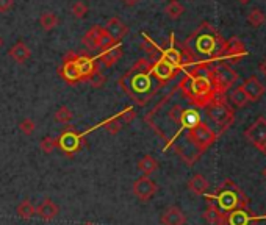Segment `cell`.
Wrapping results in <instances>:
<instances>
[{
	"mask_svg": "<svg viewBox=\"0 0 266 225\" xmlns=\"http://www.w3.org/2000/svg\"><path fill=\"white\" fill-rule=\"evenodd\" d=\"M132 191L136 199H139L141 202H147L158 193V186L152 178H149L147 175H143L135 180Z\"/></svg>",
	"mask_w": 266,
	"mask_h": 225,
	"instance_id": "cell-12",
	"label": "cell"
},
{
	"mask_svg": "<svg viewBox=\"0 0 266 225\" xmlns=\"http://www.w3.org/2000/svg\"><path fill=\"white\" fill-rule=\"evenodd\" d=\"M14 7V0H0V13H8Z\"/></svg>",
	"mask_w": 266,
	"mask_h": 225,
	"instance_id": "cell-38",
	"label": "cell"
},
{
	"mask_svg": "<svg viewBox=\"0 0 266 225\" xmlns=\"http://www.w3.org/2000/svg\"><path fill=\"white\" fill-rule=\"evenodd\" d=\"M177 72H179V69H175L174 66H171L169 63H166L162 58H157L155 61L150 63V73H152V77L158 82L160 86H163L168 82H171L177 75Z\"/></svg>",
	"mask_w": 266,
	"mask_h": 225,
	"instance_id": "cell-11",
	"label": "cell"
},
{
	"mask_svg": "<svg viewBox=\"0 0 266 225\" xmlns=\"http://www.w3.org/2000/svg\"><path fill=\"white\" fill-rule=\"evenodd\" d=\"M186 186H188V190H189L193 194H196V196H205V194L208 193V188H210L207 178H205L204 175H201V174L193 175V177L188 180Z\"/></svg>",
	"mask_w": 266,
	"mask_h": 225,
	"instance_id": "cell-22",
	"label": "cell"
},
{
	"mask_svg": "<svg viewBox=\"0 0 266 225\" xmlns=\"http://www.w3.org/2000/svg\"><path fill=\"white\" fill-rule=\"evenodd\" d=\"M165 13L169 19L177 21V19L182 17V14L185 13V7L180 2H177V0H171V2L165 7Z\"/></svg>",
	"mask_w": 266,
	"mask_h": 225,
	"instance_id": "cell-29",
	"label": "cell"
},
{
	"mask_svg": "<svg viewBox=\"0 0 266 225\" xmlns=\"http://www.w3.org/2000/svg\"><path fill=\"white\" fill-rule=\"evenodd\" d=\"M213 225H225V219L222 217V219H219V220H218L216 223H213Z\"/></svg>",
	"mask_w": 266,
	"mask_h": 225,
	"instance_id": "cell-41",
	"label": "cell"
},
{
	"mask_svg": "<svg viewBox=\"0 0 266 225\" xmlns=\"http://www.w3.org/2000/svg\"><path fill=\"white\" fill-rule=\"evenodd\" d=\"M154 80L155 79L150 73V63L147 60H138L136 64L129 72H126V75L121 79L119 83L122 89L126 91L138 105L143 106L160 88V85H154Z\"/></svg>",
	"mask_w": 266,
	"mask_h": 225,
	"instance_id": "cell-2",
	"label": "cell"
},
{
	"mask_svg": "<svg viewBox=\"0 0 266 225\" xmlns=\"http://www.w3.org/2000/svg\"><path fill=\"white\" fill-rule=\"evenodd\" d=\"M58 147V139L53 136H44L40 142V148L44 154H52Z\"/></svg>",
	"mask_w": 266,
	"mask_h": 225,
	"instance_id": "cell-33",
	"label": "cell"
},
{
	"mask_svg": "<svg viewBox=\"0 0 266 225\" xmlns=\"http://www.w3.org/2000/svg\"><path fill=\"white\" fill-rule=\"evenodd\" d=\"M136 166H138V169L144 175H150V174H154V172L158 171V161L152 155H144L143 158L138 161Z\"/></svg>",
	"mask_w": 266,
	"mask_h": 225,
	"instance_id": "cell-25",
	"label": "cell"
},
{
	"mask_svg": "<svg viewBox=\"0 0 266 225\" xmlns=\"http://www.w3.org/2000/svg\"><path fill=\"white\" fill-rule=\"evenodd\" d=\"M205 109H207V115L210 116V119L219 127L221 133L225 131L230 127V124L235 121L234 111L230 108V105L224 100V96H218L215 100L210 102L205 106Z\"/></svg>",
	"mask_w": 266,
	"mask_h": 225,
	"instance_id": "cell-5",
	"label": "cell"
},
{
	"mask_svg": "<svg viewBox=\"0 0 266 225\" xmlns=\"http://www.w3.org/2000/svg\"><path fill=\"white\" fill-rule=\"evenodd\" d=\"M247 55V50H246V46L243 44V41L240 38L234 36L230 38V40L224 41L221 49H219V53H218V61H222L225 64H238L244 56Z\"/></svg>",
	"mask_w": 266,
	"mask_h": 225,
	"instance_id": "cell-7",
	"label": "cell"
},
{
	"mask_svg": "<svg viewBox=\"0 0 266 225\" xmlns=\"http://www.w3.org/2000/svg\"><path fill=\"white\" fill-rule=\"evenodd\" d=\"M8 55H10V58L14 60L17 64H24L31 58V50L25 43L19 41L8 50Z\"/></svg>",
	"mask_w": 266,
	"mask_h": 225,
	"instance_id": "cell-20",
	"label": "cell"
},
{
	"mask_svg": "<svg viewBox=\"0 0 266 225\" xmlns=\"http://www.w3.org/2000/svg\"><path fill=\"white\" fill-rule=\"evenodd\" d=\"M264 219H266V213H264Z\"/></svg>",
	"mask_w": 266,
	"mask_h": 225,
	"instance_id": "cell-46",
	"label": "cell"
},
{
	"mask_svg": "<svg viewBox=\"0 0 266 225\" xmlns=\"http://www.w3.org/2000/svg\"><path fill=\"white\" fill-rule=\"evenodd\" d=\"M77 66H79V70H80V75H82V82H86V83L97 70H100L97 58H94V56L90 55L88 52H79L77 53Z\"/></svg>",
	"mask_w": 266,
	"mask_h": 225,
	"instance_id": "cell-13",
	"label": "cell"
},
{
	"mask_svg": "<svg viewBox=\"0 0 266 225\" xmlns=\"http://www.w3.org/2000/svg\"><path fill=\"white\" fill-rule=\"evenodd\" d=\"M60 214V208L55 202H52L50 199H46L40 203L36 208V216H40L43 220H52Z\"/></svg>",
	"mask_w": 266,
	"mask_h": 225,
	"instance_id": "cell-21",
	"label": "cell"
},
{
	"mask_svg": "<svg viewBox=\"0 0 266 225\" xmlns=\"http://www.w3.org/2000/svg\"><path fill=\"white\" fill-rule=\"evenodd\" d=\"M205 199L207 202L215 203L224 214L235 211V210H241V208H249V197H247L243 193L241 188L230 178L224 180L218 186L216 193L211 196H207Z\"/></svg>",
	"mask_w": 266,
	"mask_h": 225,
	"instance_id": "cell-4",
	"label": "cell"
},
{
	"mask_svg": "<svg viewBox=\"0 0 266 225\" xmlns=\"http://www.w3.org/2000/svg\"><path fill=\"white\" fill-rule=\"evenodd\" d=\"M40 25L44 31H52L60 25V17L53 11H44L40 16Z\"/></svg>",
	"mask_w": 266,
	"mask_h": 225,
	"instance_id": "cell-24",
	"label": "cell"
},
{
	"mask_svg": "<svg viewBox=\"0 0 266 225\" xmlns=\"http://www.w3.org/2000/svg\"><path fill=\"white\" fill-rule=\"evenodd\" d=\"M4 46V40H2V36H0V47Z\"/></svg>",
	"mask_w": 266,
	"mask_h": 225,
	"instance_id": "cell-43",
	"label": "cell"
},
{
	"mask_svg": "<svg viewBox=\"0 0 266 225\" xmlns=\"http://www.w3.org/2000/svg\"><path fill=\"white\" fill-rule=\"evenodd\" d=\"M238 2H240L241 5H246V4H249V2H251V0H238Z\"/></svg>",
	"mask_w": 266,
	"mask_h": 225,
	"instance_id": "cell-42",
	"label": "cell"
},
{
	"mask_svg": "<svg viewBox=\"0 0 266 225\" xmlns=\"http://www.w3.org/2000/svg\"><path fill=\"white\" fill-rule=\"evenodd\" d=\"M160 222H162V225H185L186 216L177 206H169V208L165 210L162 217H160Z\"/></svg>",
	"mask_w": 266,
	"mask_h": 225,
	"instance_id": "cell-19",
	"label": "cell"
},
{
	"mask_svg": "<svg viewBox=\"0 0 266 225\" xmlns=\"http://www.w3.org/2000/svg\"><path fill=\"white\" fill-rule=\"evenodd\" d=\"M171 38H172V40H171V47L163 50V53L160 55V58L165 60L166 63H169L171 66H174L175 69L180 70L183 67V52L174 47V36L171 34Z\"/></svg>",
	"mask_w": 266,
	"mask_h": 225,
	"instance_id": "cell-18",
	"label": "cell"
},
{
	"mask_svg": "<svg viewBox=\"0 0 266 225\" xmlns=\"http://www.w3.org/2000/svg\"><path fill=\"white\" fill-rule=\"evenodd\" d=\"M258 69H260V72L264 75V77H266V58L260 63V66H258Z\"/></svg>",
	"mask_w": 266,
	"mask_h": 225,
	"instance_id": "cell-40",
	"label": "cell"
},
{
	"mask_svg": "<svg viewBox=\"0 0 266 225\" xmlns=\"http://www.w3.org/2000/svg\"><path fill=\"white\" fill-rule=\"evenodd\" d=\"M243 91L246 92L249 102H257L263 97V94L266 91L264 85L257 79V77H249L247 80H244V83L241 85Z\"/></svg>",
	"mask_w": 266,
	"mask_h": 225,
	"instance_id": "cell-15",
	"label": "cell"
},
{
	"mask_svg": "<svg viewBox=\"0 0 266 225\" xmlns=\"http://www.w3.org/2000/svg\"><path fill=\"white\" fill-rule=\"evenodd\" d=\"M263 177H264V178H266V167H264V169H263Z\"/></svg>",
	"mask_w": 266,
	"mask_h": 225,
	"instance_id": "cell-44",
	"label": "cell"
},
{
	"mask_svg": "<svg viewBox=\"0 0 266 225\" xmlns=\"http://www.w3.org/2000/svg\"><path fill=\"white\" fill-rule=\"evenodd\" d=\"M58 73L63 82L67 85H77L82 83V75L77 66V52H67L63 56V63L58 67Z\"/></svg>",
	"mask_w": 266,
	"mask_h": 225,
	"instance_id": "cell-9",
	"label": "cell"
},
{
	"mask_svg": "<svg viewBox=\"0 0 266 225\" xmlns=\"http://www.w3.org/2000/svg\"><path fill=\"white\" fill-rule=\"evenodd\" d=\"M19 130L22 131V133H24L25 136H31V135L34 133V130H36V124H34L33 119L27 118V119L21 121V124H19Z\"/></svg>",
	"mask_w": 266,
	"mask_h": 225,
	"instance_id": "cell-35",
	"label": "cell"
},
{
	"mask_svg": "<svg viewBox=\"0 0 266 225\" xmlns=\"http://www.w3.org/2000/svg\"><path fill=\"white\" fill-rule=\"evenodd\" d=\"M222 43L224 41L216 33V30L205 24L188 40V44H186L188 47L185 52L188 53L193 64H194V56H196V53L204 56V58H208L210 61H218V53Z\"/></svg>",
	"mask_w": 266,
	"mask_h": 225,
	"instance_id": "cell-3",
	"label": "cell"
},
{
	"mask_svg": "<svg viewBox=\"0 0 266 225\" xmlns=\"http://www.w3.org/2000/svg\"><path fill=\"white\" fill-rule=\"evenodd\" d=\"M135 116H136L135 115V109L132 106H127L122 113H119V119H121L122 124H130L135 119Z\"/></svg>",
	"mask_w": 266,
	"mask_h": 225,
	"instance_id": "cell-37",
	"label": "cell"
},
{
	"mask_svg": "<svg viewBox=\"0 0 266 225\" xmlns=\"http://www.w3.org/2000/svg\"><path fill=\"white\" fill-rule=\"evenodd\" d=\"M225 225H255L257 217L249 208H241L224 214Z\"/></svg>",
	"mask_w": 266,
	"mask_h": 225,
	"instance_id": "cell-14",
	"label": "cell"
},
{
	"mask_svg": "<svg viewBox=\"0 0 266 225\" xmlns=\"http://www.w3.org/2000/svg\"><path fill=\"white\" fill-rule=\"evenodd\" d=\"M237 80H238V73L229 64L222 61H216L215 66H211V82L218 96H224V94L234 86Z\"/></svg>",
	"mask_w": 266,
	"mask_h": 225,
	"instance_id": "cell-6",
	"label": "cell"
},
{
	"mask_svg": "<svg viewBox=\"0 0 266 225\" xmlns=\"http://www.w3.org/2000/svg\"><path fill=\"white\" fill-rule=\"evenodd\" d=\"M85 225H94V223H85Z\"/></svg>",
	"mask_w": 266,
	"mask_h": 225,
	"instance_id": "cell-45",
	"label": "cell"
},
{
	"mask_svg": "<svg viewBox=\"0 0 266 225\" xmlns=\"http://www.w3.org/2000/svg\"><path fill=\"white\" fill-rule=\"evenodd\" d=\"M99 127H103L110 135H118L121 131V128H122V122H121L119 115H118V116H111L106 121H103L102 124H99Z\"/></svg>",
	"mask_w": 266,
	"mask_h": 225,
	"instance_id": "cell-30",
	"label": "cell"
},
{
	"mask_svg": "<svg viewBox=\"0 0 266 225\" xmlns=\"http://www.w3.org/2000/svg\"><path fill=\"white\" fill-rule=\"evenodd\" d=\"M244 138L251 144H254L263 155H266V119L258 118L244 131Z\"/></svg>",
	"mask_w": 266,
	"mask_h": 225,
	"instance_id": "cell-10",
	"label": "cell"
},
{
	"mask_svg": "<svg viewBox=\"0 0 266 225\" xmlns=\"http://www.w3.org/2000/svg\"><path fill=\"white\" fill-rule=\"evenodd\" d=\"M53 118H55V121L58 122V124H63V125H67V124H70L72 122V119H74V113L70 111V108H67V106H60L57 111H55V115H53Z\"/></svg>",
	"mask_w": 266,
	"mask_h": 225,
	"instance_id": "cell-31",
	"label": "cell"
},
{
	"mask_svg": "<svg viewBox=\"0 0 266 225\" xmlns=\"http://www.w3.org/2000/svg\"><path fill=\"white\" fill-rule=\"evenodd\" d=\"M105 82H106V77L102 73V70H97L93 77L88 80V83H90L94 89H99V88H102L103 85H105Z\"/></svg>",
	"mask_w": 266,
	"mask_h": 225,
	"instance_id": "cell-36",
	"label": "cell"
},
{
	"mask_svg": "<svg viewBox=\"0 0 266 225\" xmlns=\"http://www.w3.org/2000/svg\"><path fill=\"white\" fill-rule=\"evenodd\" d=\"M16 214L21 219H31L33 216H36V208L33 206V203L30 200H22L16 208Z\"/></svg>",
	"mask_w": 266,
	"mask_h": 225,
	"instance_id": "cell-27",
	"label": "cell"
},
{
	"mask_svg": "<svg viewBox=\"0 0 266 225\" xmlns=\"http://www.w3.org/2000/svg\"><path fill=\"white\" fill-rule=\"evenodd\" d=\"M57 139H58V148L69 158L79 154L85 145V133H79L70 125L64 131H61V135Z\"/></svg>",
	"mask_w": 266,
	"mask_h": 225,
	"instance_id": "cell-8",
	"label": "cell"
},
{
	"mask_svg": "<svg viewBox=\"0 0 266 225\" xmlns=\"http://www.w3.org/2000/svg\"><path fill=\"white\" fill-rule=\"evenodd\" d=\"M105 27V30L108 31L116 41H121L124 36L126 34H129V27H127V24L122 21L121 17H118V16H115V17H110L108 21H106V24L103 25Z\"/></svg>",
	"mask_w": 266,
	"mask_h": 225,
	"instance_id": "cell-16",
	"label": "cell"
},
{
	"mask_svg": "<svg viewBox=\"0 0 266 225\" xmlns=\"http://www.w3.org/2000/svg\"><path fill=\"white\" fill-rule=\"evenodd\" d=\"M100 25H94L88 30L83 38H82V43L88 50H99V36H100Z\"/></svg>",
	"mask_w": 266,
	"mask_h": 225,
	"instance_id": "cell-23",
	"label": "cell"
},
{
	"mask_svg": "<svg viewBox=\"0 0 266 225\" xmlns=\"http://www.w3.org/2000/svg\"><path fill=\"white\" fill-rule=\"evenodd\" d=\"M121 2L124 5H127V7H135V5H138L141 2V0H121Z\"/></svg>",
	"mask_w": 266,
	"mask_h": 225,
	"instance_id": "cell-39",
	"label": "cell"
},
{
	"mask_svg": "<svg viewBox=\"0 0 266 225\" xmlns=\"http://www.w3.org/2000/svg\"><path fill=\"white\" fill-rule=\"evenodd\" d=\"M247 22H249L251 27L258 28V27H261L266 22V16H264V13L261 10L254 8V10H251L249 14H247Z\"/></svg>",
	"mask_w": 266,
	"mask_h": 225,
	"instance_id": "cell-32",
	"label": "cell"
},
{
	"mask_svg": "<svg viewBox=\"0 0 266 225\" xmlns=\"http://www.w3.org/2000/svg\"><path fill=\"white\" fill-rule=\"evenodd\" d=\"M229 99H230V103H234L237 108H244L247 103H249V99H247L246 92L243 91V88H241V86L235 88L232 92H230Z\"/></svg>",
	"mask_w": 266,
	"mask_h": 225,
	"instance_id": "cell-28",
	"label": "cell"
},
{
	"mask_svg": "<svg viewBox=\"0 0 266 225\" xmlns=\"http://www.w3.org/2000/svg\"><path fill=\"white\" fill-rule=\"evenodd\" d=\"M88 11H90V8H88V5L85 2H80V0H77V2L72 4V7H70V13H72V16L75 19H83Z\"/></svg>",
	"mask_w": 266,
	"mask_h": 225,
	"instance_id": "cell-34",
	"label": "cell"
},
{
	"mask_svg": "<svg viewBox=\"0 0 266 225\" xmlns=\"http://www.w3.org/2000/svg\"><path fill=\"white\" fill-rule=\"evenodd\" d=\"M180 89L188 102L196 108H205L216 97V89L211 82L210 63H196L180 82Z\"/></svg>",
	"mask_w": 266,
	"mask_h": 225,
	"instance_id": "cell-1",
	"label": "cell"
},
{
	"mask_svg": "<svg viewBox=\"0 0 266 225\" xmlns=\"http://www.w3.org/2000/svg\"><path fill=\"white\" fill-rule=\"evenodd\" d=\"M222 217H224V213L218 208V206L215 203H211V202H207V210L204 211V219L210 225H213V223H216Z\"/></svg>",
	"mask_w": 266,
	"mask_h": 225,
	"instance_id": "cell-26",
	"label": "cell"
},
{
	"mask_svg": "<svg viewBox=\"0 0 266 225\" xmlns=\"http://www.w3.org/2000/svg\"><path fill=\"white\" fill-rule=\"evenodd\" d=\"M121 58H122V46H121V43H118L116 46H113L110 49L102 50L97 56V61H100L105 67H111Z\"/></svg>",
	"mask_w": 266,
	"mask_h": 225,
	"instance_id": "cell-17",
	"label": "cell"
}]
</instances>
